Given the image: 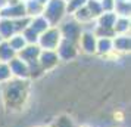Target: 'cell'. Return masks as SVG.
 Returning <instances> with one entry per match:
<instances>
[{
    "label": "cell",
    "instance_id": "cell-1",
    "mask_svg": "<svg viewBox=\"0 0 131 127\" xmlns=\"http://www.w3.org/2000/svg\"><path fill=\"white\" fill-rule=\"evenodd\" d=\"M60 12H62V2L53 0V3L50 5V7H49V11H47L49 18L52 19V21H56L60 16Z\"/></svg>",
    "mask_w": 131,
    "mask_h": 127
},
{
    "label": "cell",
    "instance_id": "cell-2",
    "mask_svg": "<svg viewBox=\"0 0 131 127\" xmlns=\"http://www.w3.org/2000/svg\"><path fill=\"white\" fill-rule=\"evenodd\" d=\"M21 95H22V87H21L18 83H15V84L10 86V89H9V99L18 101Z\"/></svg>",
    "mask_w": 131,
    "mask_h": 127
},
{
    "label": "cell",
    "instance_id": "cell-3",
    "mask_svg": "<svg viewBox=\"0 0 131 127\" xmlns=\"http://www.w3.org/2000/svg\"><path fill=\"white\" fill-rule=\"evenodd\" d=\"M56 36H58L56 31L49 33L47 36H44V38H43V44H44V46H54V43H56Z\"/></svg>",
    "mask_w": 131,
    "mask_h": 127
},
{
    "label": "cell",
    "instance_id": "cell-4",
    "mask_svg": "<svg viewBox=\"0 0 131 127\" xmlns=\"http://www.w3.org/2000/svg\"><path fill=\"white\" fill-rule=\"evenodd\" d=\"M77 33H78V28H77V27H75L74 24H68V25L65 27V34H66V37L75 38Z\"/></svg>",
    "mask_w": 131,
    "mask_h": 127
},
{
    "label": "cell",
    "instance_id": "cell-5",
    "mask_svg": "<svg viewBox=\"0 0 131 127\" xmlns=\"http://www.w3.org/2000/svg\"><path fill=\"white\" fill-rule=\"evenodd\" d=\"M54 59H56V56H54L53 53H44L43 55V64H44L46 67L52 65V64L54 62Z\"/></svg>",
    "mask_w": 131,
    "mask_h": 127
},
{
    "label": "cell",
    "instance_id": "cell-6",
    "mask_svg": "<svg viewBox=\"0 0 131 127\" xmlns=\"http://www.w3.org/2000/svg\"><path fill=\"white\" fill-rule=\"evenodd\" d=\"M12 67H13V70H15V73H16V74H22V75H24V74L27 73V71H25V67H24V65H21L18 61L12 62Z\"/></svg>",
    "mask_w": 131,
    "mask_h": 127
},
{
    "label": "cell",
    "instance_id": "cell-7",
    "mask_svg": "<svg viewBox=\"0 0 131 127\" xmlns=\"http://www.w3.org/2000/svg\"><path fill=\"white\" fill-rule=\"evenodd\" d=\"M84 46H85L87 50H93V47H94V42H93V38H91L90 36H87L85 38H84Z\"/></svg>",
    "mask_w": 131,
    "mask_h": 127
},
{
    "label": "cell",
    "instance_id": "cell-8",
    "mask_svg": "<svg viewBox=\"0 0 131 127\" xmlns=\"http://www.w3.org/2000/svg\"><path fill=\"white\" fill-rule=\"evenodd\" d=\"M22 12H24V9H22L21 6H18V7H15V9H9V11H6L5 15H21Z\"/></svg>",
    "mask_w": 131,
    "mask_h": 127
},
{
    "label": "cell",
    "instance_id": "cell-9",
    "mask_svg": "<svg viewBox=\"0 0 131 127\" xmlns=\"http://www.w3.org/2000/svg\"><path fill=\"white\" fill-rule=\"evenodd\" d=\"M0 30L3 31L5 34H9V33L12 31V24H9V22H3V24L0 25Z\"/></svg>",
    "mask_w": 131,
    "mask_h": 127
},
{
    "label": "cell",
    "instance_id": "cell-10",
    "mask_svg": "<svg viewBox=\"0 0 131 127\" xmlns=\"http://www.w3.org/2000/svg\"><path fill=\"white\" fill-rule=\"evenodd\" d=\"M113 22V16L112 15H109V16H106V18L102 19V24H103V27H111Z\"/></svg>",
    "mask_w": 131,
    "mask_h": 127
},
{
    "label": "cell",
    "instance_id": "cell-11",
    "mask_svg": "<svg viewBox=\"0 0 131 127\" xmlns=\"http://www.w3.org/2000/svg\"><path fill=\"white\" fill-rule=\"evenodd\" d=\"M0 55H2L3 58H7V56H10V49L7 47V46H3V47L0 49Z\"/></svg>",
    "mask_w": 131,
    "mask_h": 127
},
{
    "label": "cell",
    "instance_id": "cell-12",
    "mask_svg": "<svg viewBox=\"0 0 131 127\" xmlns=\"http://www.w3.org/2000/svg\"><path fill=\"white\" fill-rule=\"evenodd\" d=\"M36 27H32V30H34V28H36V30H43V28H44V25H46V22H44V21H43V19H38V21H36Z\"/></svg>",
    "mask_w": 131,
    "mask_h": 127
},
{
    "label": "cell",
    "instance_id": "cell-13",
    "mask_svg": "<svg viewBox=\"0 0 131 127\" xmlns=\"http://www.w3.org/2000/svg\"><path fill=\"white\" fill-rule=\"evenodd\" d=\"M7 75H9V70H7L6 67H0V80L6 79Z\"/></svg>",
    "mask_w": 131,
    "mask_h": 127
},
{
    "label": "cell",
    "instance_id": "cell-14",
    "mask_svg": "<svg viewBox=\"0 0 131 127\" xmlns=\"http://www.w3.org/2000/svg\"><path fill=\"white\" fill-rule=\"evenodd\" d=\"M109 49V42L107 40H102L100 42V50H107Z\"/></svg>",
    "mask_w": 131,
    "mask_h": 127
},
{
    "label": "cell",
    "instance_id": "cell-15",
    "mask_svg": "<svg viewBox=\"0 0 131 127\" xmlns=\"http://www.w3.org/2000/svg\"><path fill=\"white\" fill-rule=\"evenodd\" d=\"M59 127H71V123L66 121L65 118H62V120L59 121Z\"/></svg>",
    "mask_w": 131,
    "mask_h": 127
},
{
    "label": "cell",
    "instance_id": "cell-16",
    "mask_svg": "<svg viewBox=\"0 0 131 127\" xmlns=\"http://www.w3.org/2000/svg\"><path fill=\"white\" fill-rule=\"evenodd\" d=\"M83 2H84V0H74V3H72L71 6H69V9H74L75 6H78V5H81Z\"/></svg>",
    "mask_w": 131,
    "mask_h": 127
},
{
    "label": "cell",
    "instance_id": "cell-17",
    "mask_svg": "<svg viewBox=\"0 0 131 127\" xmlns=\"http://www.w3.org/2000/svg\"><path fill=\"white\" fill-rule=\"evenodd\" d=\"M22 43H24V42H22V40H19V38H18V40H15V42H12V46H13V47H18V46H21Z\"/></svg>",
    "mask_w": 131,
    "mask_h": 127
},
{
    "label": "cell",
    "instance_id": "cell-18",
    "mask_svg": "<svg viewBox=\"0 0 131 127\" xmlns=\"http://www.w3.org/2000/svg\"><path fill=\"white\" fill-rule=\"evenodd\" d=\"M91 9H93V11H94V13H97V12H99V11H100V7L97 6V5H96L94 2H93V3H91Z\"/></svg>",
    "mask_w": 131,
    "mask_h": 127
}]
</instances>
